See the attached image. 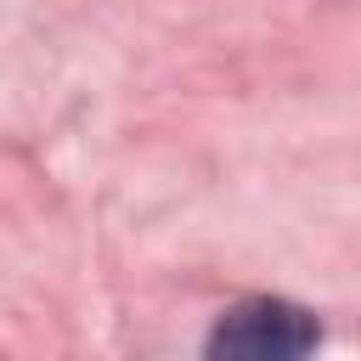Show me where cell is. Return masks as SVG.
<instances>
[{"mask_svg": "<svg viewBox=\"0 0 361 361\" xmlns=\"http://www.w3.org/2000/svg\"><path fill=\"white\" fill-rule=\"evenodd\" d=\"M316 344H322L316 316L288 299H248V305L226 310L220 327L209 333V355H248V361H282V355H305Z\"/></svg>", "mask_w": 361, "mask_h": 361, "instance_id": "obj_1", "label": "cell"}]
</instances>
